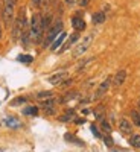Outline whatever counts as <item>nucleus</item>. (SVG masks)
<instances>
[{
    "mask_svg": "<svg viewBox=\"0 0 140 152\" xmlns=\"http://www.w3.org/2000/svg\"><path fill=\"white\" fill-rule=\"evenodd\" d=\"M24 12H26V9L21 8L20 12H18V15L14 18V23H12V38H14V40H18V38L21 37V34H23V31L28 28Z\"/></svg>",
    "mask_w": 140,
    "mask_h": 152,
    "instance_id": "nucleus-1",
    "label": "nucleus"
},
{
    "mask_svg": "<svg viewBox=\"0 0 140 152\" xmlns=\"http://www.w3.org/2000/svg\"><path fill=\"white\" fill-rule=\"evenodd\" d=\"M15 2H17V0H3V8H2V17H3V23L6 24V26H11V24L14 23Z\"/></svg>",
    "mask_w": 140,
    "mask_h": 152,
    "instance_id": "nucleus-2",
    "label": "nucleus"
},
{
    "mask_svg": "<svg viewBox=\"0 0 140 152\" xmlns=\"http://www.w3.org/2000/svg\"><path fill=\"white\" fill-rule=\"evenodd\" d=\"M31 35L34 37L35 41H41L44 29H43V23H41V14H34L31 20Z\"/></svg>",
    "mask_w": 140,
    "mask_h": 152,
    "instance_id": "nucleus-3",
    "label": "nucleus"
},
{
    "mask_svg": "<svg viewBox=\"0 0 140 152\" xmlns=\"http://www.w3.org/2000/svg\"><path fill=\"white\" fill-rule=\"evenodd\" d=\"M92 40H93V35H87L85 38H82V40L78 43V46L73 49V56H75V58H78V56L84 55L87 50H88V47H90Z\"/></svg>",
    "mask_w": 140,
    "mask_h": 152,
    "instance_id": "nucleus-4",
    "label": "nucleus"
},
{
    "mask_svg": "<svg viewBox=\"0 0 140 152\" xmlns=\"http://www.w3.org/2000/svg\"><path fill=\"white\" fill-rule=\"evenodd\" d=\"M62 32V21L61 20H56L55 21V24L52 28H50V31H49V35H47V38H46V44H49V43H54V40Z\"/></svg>",
    "mask_w": 140,
    "mask_h": 152,
    "instance_id": "nucleus-5",
    "label": "nucleus"
},
{
    "mask_svg": "<svg viewBox=\"0 0 140 152\" xmlns=\"http://www.w3.org/2000/svg\"><path fill=\"white\" fill-rule=\"evenodd\" d=\"M111 84H113V76H108V78H105L102 82H100V85L97 87V90H96V93H95V99H100L107 91H108V88L111 87Z\"/></svg>",
    "mask_w": 140,
    "mask_h": 152,
    "instance_id": "nucleus-6",
    "label": "nucleus"
},
{
    "mask_svg": "<svg viewBox=\"0 0 140 152\" xmlns=\"http://www.w3.org/2000/svg\"><path fill=\"white\" fill-rule=\"evenodd\" d=\"M67 76H69V75H67L66 72H59V73H55V75H52V76H49L47 81L52 84V85H58V84H62V82H64Z\"/></svg>",
    "mask_w": 140,
    "mask_h": 152,
    "instance_id": "nucleus-7",
    "label": "nucleus"
},
{
    "mask_svg": "<svg viewBox=\"0 0 140 152\" xmlns=\"http://www.w3.org/2000/svg\"><path fill=\"white\" fill-rule=\"evenodd\" d=\"M125 79H126V70H119L116 75L113 76V84H111V85H114L116 88H119V87L123 85Z\"/></svg>",
    "mask_w": 140,
    "mask_h": 152,
    "instance_id": "nucleus-8",
    "label": "nucleus"
},
{
    "mask_svg": "<svg viewBox=\"0 0 140 152\" xmlns=\"http://www.w3.org/2000/svg\"><path fill=\"white\" fill-rule=\"evenodd\" d=\"M72 26L75 28V31H76V32H81V31H84V29H85L87 24H85V21L82 20V17L78 14L76 17H73V18H72Z\"/></svg>",
    "mask_w": 140,
    "mask_h": 152,
    "instance_id": "nucleus-9",
    "label": "nucleus"
},
{
    "mask_svg": "<svg viewBox=\"0 0 140 152\" xmlns=\"http://www.w3.org/2000/svg\"><path fill=\"white\" fill-rule=\"evenodd\" d=\"M119 129L122 134H131L133 132V125L130 123V120H126L125 117L119 120Z\"/></svg>",
    "mask_w": 140,
    "mask_h": 152,
    "instance_id": "nucleus-10",
    "label": "nucleus"
},
{
    "mask_svg": "<svg viewBox=\"0 0 140 152\" xmlns=\"http://www.w3.org/2000/svg\"><path fill=\"white\" fill-rule=\"evenodd\" d=\"M79 40V34L78 32H73L70 37H69V40L64 43V44H62V47H61V52H66V50L69 49V47H72L76 41H78Z\"/></svg>",
    "mask_w": 140,
    "mask_h": 152,
    "instance_id": "nucleus-11",
    "label": "nucleus"
},
{
    "mask_svg": "<svg viewBox=\"0 0 140 152\" xmlns=\"http://www.w3.org/2000/svg\"><path fill=\"white\" fill-rule=\"evenodd\" d=\"M66 38H67V34L66 32H61L56 38H55V41L52 43V44H50V49H52V50H56L62 43H64V40H66Z\"/></svg>",
    "mask_w": 140,
    "mask_h": 152,
    "instance_id": "nucleus-12",
    "label": "nucleus"
},
{
    "mask_svg": "<svg viewBox=\"0 0 140 152\" xmlns=\"http://www.w3.org/2000/svg\"><path fill=\"white\" fill-rule=\"evenodd\" d=\"M95 117H96L97 120L102 122L104 117H105V107H102V105L96 107V110H95Z\"/></svg>",
    "mask_w": 140,
    "mask_h": 152,
    "instance_id": "nucleus-13",
    "label": "nucleus"
},
{
    "mask_svg": "<svg viewBox=\"0 0 140 152\" xmlns=\"http://www.w3.org/2000/svg\"><path fill=\"white\" fill-rule=\"evenodd\" d=\"M92 18H93L95 24H102L105 21V14H104V12H95Z\"/></svg>",
    "mask_w": 140,
    "mask_h": 152,
    "instance_id": "nucleus-14",
    "label": "nucleus"
},
{
    "mask_svg": "<svg viewBox=\"0 0 140 152\" xmlns=\"http://www.w3.org/2000/svg\"><path fill=\"white\" fill-rule=\"evenodd\" d=\"M75 117V111L73 110H67L62 116H59V122H69Z\"/></svg>",
    "mask_w": 140,
    "mask_h": 152,
    "instance_id": "nucleus-15",
    "label": "nucleus"
},
{
    "mask_svg": "<svg viewBox=\"0 0 140 152\" xmlns=\"http://www.w3.org/2000/svg\"><path fill=\"white\" fill-rule=\"evenodd\" d=\"M5 125L9 126V128H18L20 122H18L15 117H6V119H5Z\"/></svg>",
    "mask_w": 140,
    "mask_h": 152,
    "instance_id": "nucleus-16",
    "label": "nucleus"
},
{
    "mask_svg": "<svg viewBox=\"0 0 140 152\" xmlns=\"http://www.w3.org/2000/svg\"><path fill=\"white\" fill-rule=\"evenodd\" d=\"M130 145L136 149H140V134H134L130 137Z\"/></svg>",
    "mask_w": 140,
    "mask_h": 152,
    "instance_id": "nucleus-17",
    "label": "nucleus"
},
{
    "mask_svg": "<svg viewBox=\"0 0 140 152\" xmlns=\"http://www.w3.org/2000/svg\"><path fill=\"white\" fill-rule=\"evenodd\" d=\"M64 138L67 142H70V143H75V145H79V146H84V142H81V140H78L75 135H72V134H66L64 135Z\"/></svg>",
    "mask_w": 140,
    "mask_h": 152,
    "instance_id": "nucleus-18",
    "label": "nucleus"
},
{
    "mask_svg": "<svg viewBox=\"0 0 140 152\" xmlns=\"http://www.w3.org/2000/svg\"><path fill=\"white\" fill-rule=\"evenodd\" d=\"M41 107L46 110V108H54L55 107V100H54V97H49V99H44V100H41Z\"/></svg>",
    "mask_w": 140,
    "mask_h": 152,
    "instance_id": "nucleus-19",
    "label": "nucleus"
},
{
    "mask_svg": "<svg viewBox=\"0 0 140 152\" xmlns=\"http://www.w3.org/2000/svg\"><path fill=\"white\" fill-rule=\"evenodd\" d=\"M23 114H26V116H37V114H38V108L37 107H26L23 110Z\"/></svg>",
    "mask_w": 140,
    "mask_h": 152,
    "instance_id": "nucleus-20",
    "label": "nucleus"
},
{
    "mask_svg": "<svg viewBox=\"0 0 140 152\" xmlns=\"http://www.w3.org/2000/svg\"><path fill=\"white\" fill-rule=\"evenodd\" d=\"M76 96H78V93H76V91H70V93H67V94L62 96V97L59 99V102H69V100L75 99Z\"/></svg>",
    "mask_w": 140,
    "mask_h": 152,
    "instance_id": "nucleus-21",
    "label": "nucleus"
},
{
    "mask_svg": "<svg viewBox=\"0 0 140 152\" xmlns=\"http://www.w3.org/2000/svg\"><path fill=\"white\" fill-rule=\"evenodd\" d=\"M131 119H133L134 125H136V126H139V128H140V113H139L137 110L131 111Z\"/></svg>",
    "mask_w": 140,
    "mask_h": 152,
    "instance_id": "nucleus-22",
    "label": "nucleus"
},
{
    "mask_svg": "<svg viewBox=\"0 0 140 152\" xmlns=\"http://www.w3.org/2000/svg\"><path fill=\"white\" fill-rule=\"evenodd\" d=\"M49 97H54L52 91H40V93H37V99H40V100H44V99H49Z\"/></svg>",
    "mask_w": 140,
    "mask_h": 152,
    "instance_id": "nucleus-23",
    "label": "nucleus"
},
{
    "mask_svg": "<svg viewBox=\"0 0 140 152\" xmlns=\"http://www.w3.org/2000/svg\"><path fill=\"white\" fill-rule=\"evenodd\" d=\"M92 61H95V58H87V59H84V61H81L79 62V64L78 66H76V70H82L87 64H88V62H92Z\"/></svg>",
    "mask_w": 140,
    "mask_h": 152,
    "instance_id": "nucleus-24",
    "label": "nucleus"
},
{
    "mask_svg": "<svg viewBox=\"0 0 140 152\" xmlns=\"http://www.w3.org/2000/svg\"><path fill=\"white\" fill-rule=\"evenodd\" d=\"M100 128H102V129H104L107 134H110V132H111V125H110V123H108L105 119H104L102 122H100Z\"/></svg>",
    "mask_w": 140,
    "mask_h": 152,
    "instance_id": "nucleus-25",
    "label": "nucleus"
},
{
    "mask_svg": "<svg viewBox=\"0 0 140 152\" xmlns=\"http://www.w3.org/2000/svg\"><path fill=\"white\" fill-rule=\"evenodd\" d=\"M18 61L26 62V64H31V62L34 61V58H32L31 55H20V56H18Z\"/></svg>",
    "mask_w": 140,
    "mask_h": 152,
    "instance_id": "nucleus-26",
    "label": "nucleus"
},
{
    "mask_svg": "<svg viewBox=\"0 0 140 152\" xmlns=\"http://www.w3.org/2000/svg\"><path fill=\"white\" fill-rule=\"evenodd\" d=\"M102 140H104V143H105L108 148H111V146L114 145V142H113V138L110 137V134H105V135H102Z\"/></svg>",
    "mask_w": 140,
    "mask_h": 152,
    "instance_id": "nucleus-27",
    "label": "nucleus"
},
{
    "mask_svg": "<svg viewBox=\"0 0 140 152\" xmlns=\"http://www.w3.org/2000/svg\"><path fill=\"white\" fill-rule=\"evenodd\" d=\"M26 102V97H15L14 100L11 102V107H17V105H21Z\"/></svg>",
    "mask_w": 140,
    "mask_h": 152,
    "instance_id": "nucleus-28",
    "label": "nucleus"
},
{
    "mask_svg": "<svg viewBox=\"0 0 140 152\" xmlns=\"http://www.w3.org/2000/svg\"><path fill=\"white\" fill-rule=\"evenodd\" d=\"M90 129H92V132L95 134V137H96V138H102V134L99 132V129L96 128L95 125H90Z\"/></svg>",
    "mask_w": 140,
    "mask_h": 152,
    "instance_id": "nucleus-29",
    "label": "nucleus"
},
{
    "mask_svg": "<svg viewBox=\"0 0 140 152\" xmlns=\"http://www.w3.org/2000/svg\"><path fill=\"white\" fill-rule=\"evenodd\" d=\"M76 3H78L81 8H85V6H88V3H90V0H76Z\"/></svg>",
    "mask_w": 140,
    "mask_h": 152,
    "instance_id": "nucleus-30",
    "label": "nucleus"
},
{
    "mask_svg": "<svg viewBox=\"0 0 140 152\" xmlns=\"http://www.w3.org/2000/svg\"><path fill=\"white\" fill-rule=\"evenodd\" d=\"M52 2H54V0H41V6L49 8V5H52Z\"/></svg>",
    "mask_w": 140,
    "mask_h": 152,
    "instance_id": "nucleus-31",
    "label": "nucleus"
},
{
    "mask_svg": "<svg viewBox=\"0 0 140 152\" xmlns=\"http://www.w3.org/2000/svg\"><path fill=\"white\" fill-rule=\"evenodd\" d=\"M44 111H46V114H49V116H54L55 114V108H46Z\"/></svg>",
    "mask_w": 140,
    "mask_h": 152,
    "instance_id": "nucleus-32",
    "label": "nucleus"
},
{
    "mask_svg": "<svg viewBox=\"0 0 140 152\" xmlns=\"http://www.w3.org/2000/svg\"><path fill=\"white\" fill-rule=\"evenodd\" d=\"M64 3H66V5L69 6V8H72V6H73V5H75L76 2H75V0H64Z\"/></svg>",
    "mask_w": 140,
    "mask_h": 152,
    "instance_id": "nucleus-33",
    "label": "nucleus"
},
{
    "mask_svg": "<svg viewBox=\"0 0 140 152\" xmlns=\"http://www.w3.org/2000/svg\"><path fill=\"white\" fill-rule=\"evenodd\" d=\"M32 5L34 6H41V0H32Z\"/></svg>",
    "mask_w": 140,
    "mask_h": 152,
    "instance_id": "nucleus-34",
    "label": "nucleus"
},
{
    "mask_svg": "<svg viewBox=\"0 0 140 152\" xmlns=\"http://www.w3.org/2000/svg\"><path fill=\"white\" fill-rule=\"evenodd\" d=\"M75 122H76V123H84L85 120H84V119H75Z\"/></svg>",
    "mask_w": 140,
    "mask_h": 152,
    "instance_id": "nucleus-35",
    "label": "nucleus"
},
{
    "mask_svg": "<svg viewBox=\"0 0 140 152\" xmlns=\"http://www.w3.org/2000/svg\"><path fill=\"white\" fill-rule=\"evenodd\" d=\"M137 107H139V110H137V111L140 113V100H139V104H137Z\"/></svg>",
    "mask_w": 140,
    "mask_h": 152,
    "instance_id": "nucleus-36",
    "label": "nucleus"
},
{
    "mask_svg": "<svg viewBox=\"0 0 140 152\" xmlns=\"http://www.w3.org/2000/svg\"><path fill=\"white\" fill-rule=\"evenodd\" d=\"M0 40H2V28H0Z\"/></svg>",
    "mask_w": 140,
    "mask_h": 152,
    "instance_id": "nucleus-37",
    "label": "nucleus"
},
{
    "mask_svg": "<svg viewBox=\"0 0 140 152\" xmlns=\"http://www.w3.org/2000/svg\"><path fill=\"white\" fill-rule=\"evenodd\" d=\"M0 152H3V149H2V148H0Z\"/></svg>",
    "mask_w": 140,
    "mask_h": 152,
    "instance_id": "nucleus-38",
    "label": "nucleus"
}]
</instances>
